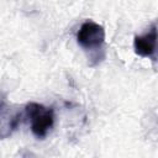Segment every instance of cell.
I'll return each mask as SVG.
<instances>
[{"label":"cell","mask_w":158,"mask_h":158,"mask_svg":"<svg viewBox=\"0 0 158 158\" xmlns=\"http://www.w3.org/2000/svg\"><path fill=\"white\" fill-rule=\"evenodd\" d=\"M25 116L30 121V128L32 135L38 139H43L54 125L53 107H48L38 102L32 101L26 104Z\"/></svg>","instance_id":"6da1fadb"},{"label":"cell","mask_w":158,"mask_h":158,"mask_svg":"<svg viewBox=\"0 0 158 158\" xmlns=\"http://www.w3.org/2000/svg\"><path fill=\"white\" fill-rule=\"evenodd\" d=\"M77 42L85 51H100L105 43L104 26L90 20L83 22L77 32Z\"/></svg>","instance_id":"7a4b0ae2"},{"label":"cell","mask_w":158,"mask_h":158,"mask_svg":"<svg viewBox=\"0 0 158 158\" xmlns=\"http://www.w3.org/2000/svg\"><path fill=\"white\" fill-rule=\"evenodd\" d=\"M133 49L139 57L154 59L158 52V27L152 25L144 33L135 36Z\"/></svg>","instance_id":"3957f363"}]
</instances>
